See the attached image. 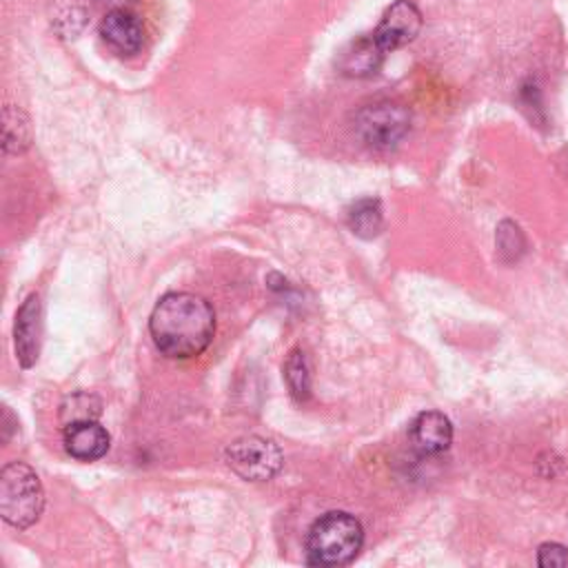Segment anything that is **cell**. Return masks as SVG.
<instances>
[{"label":"cell","mask_w":568,"mask_h":568,"mask_svg":"<svg viewBox=\"0 0 568 568\" xmlns=\"http://www.w3.org/2000/svg\"><path fill=\"white\" fill-rule=\"evenodd\" d=\"M31 144V124L22 109L7 104L2 113V146L7 153H24Z\"/></svg>","instance_id":"cell-13"},{"label":"cell","mask_w":568,"mask_h":568,"mask_svg":"<svg viewBox=\"0 0 568 568\" xmlns=\"http://www.w3.org/2000/svg\"><path fill=\"white\" fill-rule=\"evenodd\" d=\"M44 508V490L31 466L11 462L0 473V513L13 528L33 526Z\"/></svg>","instance_id":"cell-3"},{"label":"cell","mask_w":568,"mask_h":568,"mask_svg":"<svg viewBox=\"0 0 568 568\" xmlns=\"http://www.w3.org/2000/svg\"><path fill=\"white\" fill-rule=\"evenodd\" d=\"M98 2H102V4H106L111 9H122V4H126L129 0H98Z\"/></svg>","instance_id":"cell-18"},{"label":"cell","mask_w":568,"mask_h":568,"mask_svg":"<svg viewBox=\"0 0 568 568\" xmlns=\"http://www.w3.org/2000/svg\"><path fill=\"white\" fill-rule=\"evenodd\" d=\"M284 379L291 395L297 402H306L311 397V366L308 357L302 348H293L284 362Z\"/></svg>","instance_id":"cell-14"},{"label":"cell","mask_w":568,"mask_h":568,"mask_svg":"<svg viewBox=\"0 0 568 568\" xmlns=\"http://www.w3.org/2000/svg\"><path fill=\"white\" fill-rule=\"evenodd\" d=\"M495 240H497V251H499L504 262L519 260V255L526 248V240H524L521 229L515 222H510V220H504L497 226V237Z\"/></svg>","instance_id":"cell-16"},{"label":"cell","mask_w":568,"mask_h":568,"mask_svg":"<svg viewBox=\"0 0 568 568\" xmlns=\"http://www.w3.org/2000/svg\"><path fill=\"white\" fill-rule=\"evenodd\" d=\"M422 29V13L410 0H395L371 33L384 53L399 49L417 38Z\"/></svg>","instance_id":"cell-6"},{"label":"cell","mask_w":568,"mask_h":568,"mask_svg":"<svg viewBox=\"0 0 568 568\" xmlns=\"http://www.w3.org/2000/svg\"><path fill=\"white\" fill-rule=\"evenodd\" d=\"M346 224L362 240L377 237L384 229V213H382L379 200L362 197V200L353 202L346 211Z\"/></svg>","instance_id":"cell-12"},{"label":"cell","mask_w":568,"mask_h":568,"mask_svg":"<svg viewBox=\"0 0 568 568\" xmlns=\"http://www.w3.org/2000/svg\"><path fill=\"white\" fill-rule=\"evenodd\" d=\"M100 399L89 395V393H75L71 395L62 408H60V417L62 424H73V422H82V419H98L100 417Z\"/></svg>","instance_id":"cell-15"},{"label":"cell","mask_w":568,"mask_h":568,"mask_svg":"<svg viewBox=\"0 0 568 568\" xmlns=\"http://www.w3.org/2000/svg\"><path fill=\"white\" fill-rule=\"evenodd\" d=\"M111 437L98 419H82L64 426V448L78 462H95L106 455Z\"/></svg>","instance_id":"cell-9"},{"label":"cell","mask_w":568,"mask_h":568,"mask_svg":"<svg viewBox=\"0 0 568 568\" xmlns=\"http://www.w3.org/2000/svg\"><path fill=\"white\" fill-rule=\"evenodd\" d=\"M364 544L362 524L342 510L322 515L306 535V564L311 566H346Z\"/></svg>","instance_id":"cell-2"},{"label":"cell","mask_w":568,"mask_h":568,"mask_svg":"<svg viewBox=\"0 0 568 568\" xmlns=\"http://www.w3.org/2000/svg\"><path fill=\"white\" fill-rule=\"evenodd\" d=\"M224 462L237 477L246 481H268L282 470L284 455L273 439L244 435L226 446Z\"/></svg>","instance_id":"cell-5"},{"label":"cell","mask_w":568,"mask_h":568,"mask_svg":"<svg viewBox=\"0 0 568 568\" xmlns=\"http://www.w3.org/2000/svg\"><path fill=\"white\" fill-rule=\"evenodd\" d=\"M537 564L541 568H568V548L561 544H541L537 550Z\"/></svg>","instance_id":"cell-17"},{"label":"cell","mask_w":568,"mask_h":568,"mask_svg":"<svg viewBox=\"0 0 568 568\" xmlns=\"http://www.w3.org/2000/svg\"><path fill=\"white\" fill-rule=\"evenodd\" d=\"M149 331L162 355L189 359L209 348L215 335V313L202 295L166 293L151 311Z\"/></svg>","instance_id":"cell-1"},{"label":"cell","mask_w":568,"mask_h":568,"mask_svg":"<svg viewBox=\"0 0 568 568\" xmlns=\"http://www.w3.org/2000/svg\"><path fill=\"white\" fill-rule=\"evenodd\" d=\"M102 40L120 55H133L142 47V27L124 9H111L100 22Z\"/></svg>","instance_id":"cell-10"},{"label":"cell","mask_w":568,"mask_h":568,"mask_svg":"<svg viewBox=\"0 0 568 568\" xmlns=\"http://www.w3.org/2000/svg\"><path fill=\"white\" fill-rule=\"evenodd\" d=\"M384 51L379 49V44L373 40V36L359 38L355 40L339 60V69L342 73L351 75V78H368L373 73H377V69L384 62Z\"/></svg>","instance_id":"cell-11"},{"label":"cell","mask_w":568,"mask_h":568,"mask_svg":"<svg viewBox=\"0 0 568 568\" xmlns=\"http://www.w3.org/2000/svg\"><path fill=\"white\" fill-rule=\"evenodd\" d=\"M40 335H42V302L38 293H31L16 313L13 342L16 357L22 368H31L40 355Z\"/></svg>","instance_id":"cell-7"},{"label":"cell","mask_w":568,"mask_h":568,"mask_svg":"<svg viewBox=\"0 0 568 568\" xmlns=\"http://www.w3.org/2000/svg\"><path fill=\"white\" fill-rule=\"evenodd\" d=\"M408 442L419 455H439L453 442V424L439 410H424L410 422Z\"/></svg>","instance_id":"cell-8"},{"label":"cell","mask_w":568,"mask_h":568,"mask_svg":"<svg viewBox=\"0 0 568 568\" xmlns=\"http://www.w3.org/2000/svg\"><path fill=\"white\" fill-rule=\"evenodd\" d=\"M410 129V113L395 100H375L355 113V133L373 149L397 146Z\"/></svg>","instance_id":"cell-4"}]
</instances>
